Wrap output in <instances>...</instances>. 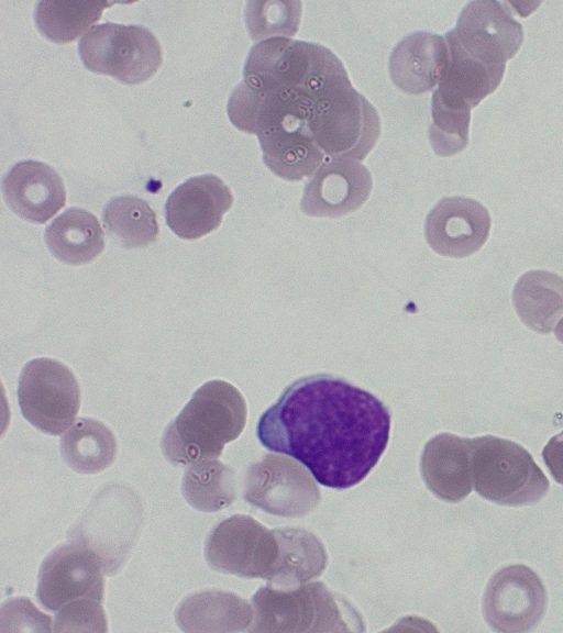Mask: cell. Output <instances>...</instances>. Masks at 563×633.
<instances>
[{"label":"cell","mask_w":563,"mask_h":633,"mask_svg":"<svg viewBox=\"0 0 563 633\" xmlns=\"http://www.w3.org/2000/svg\"><path fill=\"white\" fill-rule=\"evenodd\" d=\"M390 414L374 395L328 374L290 384L260 418L268 451L300 462L322 486L360 484L386 449Z\"/></svg>","instance_id":"1"},{"label":"cell","mask_w":563,"mask_h":633,"mask_svg":"<svg viewBox=\"0 0 563 633\" xmlns=\"http://www.w3.org/2000/svg\"><path fill=\"white\" fill-rule=\"evenodd\" d=\"M245 422L246 404L241 392L227 381H208L165 429L163 454L174 465L216 458L241 434Z\"/></svg>","instance_id":"2"},{"label":"cell","mask_w":563,"mask_h":633,"mask_svg":"<svg viewBox=\"0 0 563 633\" xmlns=\"http://www.w3.org/2000/svg\"><path fill=\"white\" fill-rule=\"evenodd\" d=\"M243 77L254 86H278L319 103L351 85L341 60L318 44L275 37L255 44Z\"/></svg>","instance_id":"3"},{"label":"cell","mask_w":563,"mask_h":633,"mask_svg":"<svg viewBox=\"0 0 563 633\" xmlns=\"http://www.w3.org/2000/svg\"><path fill=\"white\" fill-rule=\"evenodd\" d=\"M472 480L485 499L505 506L539 501L549 480L521 445L493 435L471 438Z\"/></svg>","instance_id":"4"},{"label":"cell","mask_w":563,"mask_h":633,"mask_svg":"<svg viewBox=\"0 0 563 633\" xmlns=\"http://www.w3.org/2000/svg\"><path fill=\"white\" fill-rule=\"evenodd\" d=\"M78 52L90 71L128 85L147 80L163 62L159 42L141 25H95L81 37Z\"/></svg>","instance_id":"5"},{"label":"cell","mask_w":563,"mask_h":633,"mask_svg":"<svg viewBox=\"0 0 563 633\" xmlns=\"http://www.w3.org/2000/svg\"><path fill=\"white\" fill-rule=\"evenodd\" d=\"M308 127L325 156L358 162L378 140L380 120L376 109L350 85L318 104Z\"/></svg>","instance_id":"6"},{"label":"cell","mask_w":563,"mask_h":633,"mask_svg":"<svg viewBox=\"0 0 563 633\" xmlns=\"http://www.w3.org/2000/svg\"><path fill=\"white\" fill-rule=\"evenodd\" d=\"M18 400L23 417L40 431L58 435L69 427L80 407L71 370L52 358H35L22 369Z\"/></svg>","instance_id":"7"},{"label":"cell","mask_w":563,"mask_h":633,"mask_svg":"<svg viewBox=\"0 0 563 633\" xmlns=\"http://www.w3.org/2000/svg\"><path fill=\"white\" fill-rule=\"evenodd\" d=\"M444 37L477 62L505 69L520 48L523 32L500 2L478 0L464 7L455 29Z\"/></svg>","instance_id":"8"},{"label":"cell","mask_w":563,"mask_h":633,"mask_svg":"<svg viewBox=\"0 0 563 633\" xmlns=\"http://www.w3.org/2000/svg\"><path fill=\"white\" fill-rule=\"evenodd\" d=\"M101 566L98 554L81 541L56 547L40 568L38 601L49 611L84 598L102 602L104 585Z\"/></svg>","instance_id":"9"},{"label":"cell","mask_w":563,"mask_h":633,"mask_svg":"<svg viewBox=\"0 0 563 633\" xmlns=\"http://www.w3.org/2000/svg\"><path fill=\"white\" fill-rule=\"evenodd\" d=\"M273 532L247 515L236 514L209 534L205 557L213 569L241 577L273 575Z\"/></svg>","instance_id":"10"},{"label":"cell","mask_w":563,"mask_h":633,"mask_svg":"<svg viewBox=\"0 0 563 633\" xmlns=\"http://www.w3.org/2000/svg\"><path fill=\"white\" fill-rule=\"evenodd\" d=\"M545 590L527 566L512 565L498 570L484 597V614L495 631L517 633L531 630L542 618Z\"/></svg>","instance_id":"11"},{"label":"cell","mask_w":563,"mask_h":633,"mask_svg":"<svg viewBox=\"0 0 563 633\" xmlns=\"http://www.w3.org/2000/svg\"><path fill=\"white\" fill-rule=\"evenodd\" d=\"M232 203L231 190L219 177H192L168 197L166 223L179 237L196 240L218 229Z\"/></svg>","instance_id":"12"},{"label":"cell","mask_w":563,"mask_h":633,"mask_svg":"<svg viewBox=\"0 0 563 633\" xmlns=\"http://www.w3.org/2000/svg\"><path fill=\"white\" fill-rule=\"evenodd\" d=\"M372 187L371 173L360 162L330 159L307 182L300 208L310 216L345 215L363 206Z\"/></svg>","instance_id":"13"},{"label":"cell","mask_w":563,"mask_h":633,"mask_svg":"<svg viewBox=\"0 0 563 633\" xmlns=\"http://www.w3.org/2000/svg\"><path fill=\"white\" fill-rule=\"evenodd\" d=\"M490 215L478 201L466 197L441 199L426 219L424 235L440 255L465 257L487 241Z\"/></svg>","instance_id":"14"},{"label":"cell","mask_w":563,"mask_h":633,"mask_svg":"<svg viewBox=\"0 0 563 633\" xmlns=\"http://www.w3.org/2000/svg\"><path fill=\"white\" fill-rule=\"evenodd\" d=\"M272 456L251 466L245 478L244 498L267 512L296 515L309 511L317 503L318 489L297 464Z\"/></svg>","instance_id":"15"},{"label":"cell","mask_w":563,"mask_h":633,"mask_svg":"<svg viewBox=\"0 0 563 633\" xmlns=\"http://www.w3.org/2000/svg\"><path fill=\"white\" fill-rule=\"evenodd\" d=\"M2 192L8 207L22 219L45 223L66 202V191L59 175L47 164L23 160L5 175Z\"/></svg>","instance_id":"16"},{"label":"cell","mask_w":563,"mask_h":633,"mask_svg":"<svg viewBox=\"0 0 563 633\" xmlns=\"http://www.w3.org/2000/svg\"><path fill=\"white\" fill-rule=\"evenodd\" d=\"M448 60L449 48L444 37L413 32L405 36L390 54V78L406 93H424L439 84Z\"/></svg>","instance_id":"17"},{"label":"cell","mask_w":563,"mask_h":633,"mask_svg":"<svg viewBox=\"0 0 563 633\" xmlns=\"http://www.w3.org/2000/svg\"><path fill=\"white\" fill-rule=\"evenodd\" d=\"M256 611L254 628L251 631H272L273 626L335 624L320 610L335 609L325 588L320 584L301 587L296 591H276L262 588L253 597ZM284 630V631H285Z\"/></svg>","instance_id":"18"},{"label":"cell","mask_w":563,"mask_h":633,"mask_svg":"<svg viewBox=\"0 0 563 633\" xmlns=\"http://www.w3.org/2000/svg\"><path fill=\"white\" fill-rule=\"evenodd\" d=\"M471 438L442 433L422 454V475L434 495L446 501L464 499L472 490Z\"/></svg>","instance_id":"19"},{"label":"cell","mask_w":563,"mask_h":633,"mask_svg":"<svg viewBox=\"0 0 563 633\" xmlns=\"http://www.w3.org/2000/svg\"><path fill=\"white\" fill-rule=\"evenodd\" d=\"M249 604L231 592L211 590L196 592L183 600L176 622L185 632H233L251 621Z\"/></svg>","instance_id":"20"},{"label":"cell","mask_w":563,"mask_h":633,"mask_svg":"<svg viewBox=\"0 0 563 633\" xmlns=\"http://www.w3.org/2000/svg\"><path fill=\"white\" fill-rule=\"evenodd\" d=\"M263 162L276 176L301 180L321 166L325 154L306 131L273 127L257 135Z\"/></svg>","instance_id":"21"},{"label":"cell","mask_w":563,"mask_h":633,"mask_svg":"<svg viewBox=\"0 0 563 633\" xmlns=\"http://www.w3.org/2000/svg\"><path fill=\"white\" fill-rule=\"evenodd\" d=\"M45 241L58 260L81 265L91 262L102 252L104 233L92 213L70 208L46 227Z\"/></svg>","instance_id":"22"},{"label":"cell","mask_w":563,"mask_h":633,"mask_svg":"<svg viewBox=\"0 0 563 633\" xmlns=\"http://www.w3.org/2000/svg\"><path fill=\"white\" fill-rule=\"evenodd\" d=\"M512 302L529 329L549 333L563 314V278L545 270H530L515 285Z\"/></svg>","instance_id":"23"},{"label":"cell","mask_w":563,"mask_h":633,"mask_svg":"<svg viewBox=\"0 0 563 633\" xmlns=\"http://www.w3.org/2000/svg\"><path fill=\"white\" fill-rule=\"evenodd\" d=\"M60 454L66 464L80 474H97L108 468L117 455V441L100 421L79 418L63 434Z\"/></svg>","instance_id":"24"},{"label":"cell","mask_w":563,"mask_h":633,"mask_svg":"<svg viewBox=\"0 0 563 633\" xmlns=\"http://www.w3.org/2000/svg\"><path fill=\"white\" fill-rule=\"evenodd\" d=\"M181 492L195 509L202 512L219 511L235 499L234 471L212 458L190 464L183 476Z\"/></svg>","instance_id":"25"},{"label":"cell","mask_w":563,"mask_h":633,"mask_svg":"<svg viewBox=\"0 0 563 633\" xmlns=\"http://www.w3.org/2000/svg\"><path fill=\"white\" fill-rule=\"evenodd\" d=\"M114 2L96 0H43L36 5L34 19L38 31L56 43L76 40L103 10Z\"/></svg>","instance_id":"26"},{"label":"cell","mask_w":563,"mask_h":633,"mask_svg":"<svg viewBox=\"0 0 563 633\" xmlns=\"http://www.w3.org/2000/svg\"><path fill=\"white\" fill-rule=\"evenodd\" d=\"M102 220L113 240L126 248L145 247L158 235L155 212L137 197L112 198L103 208Z\"/></svg>","instance_id":"27"},{"label":"cell","mask_w":563,"mask_h":633,"mask_svg":"<svg viewBox=\"0 0 563 633\" xmlns=\"http://www.w3.org/2000/svg\"><path fill=\"white\" fill-rule=\"evenodd\" d=\"M300 18V1H249L245 7V23L254 41L291 37Z\"/></svg>","instance_id":"28"},{"label":"cell","mask_w":563,"mask_h":633,"mask_svg":"<svg viewBox=\"0 0 563 633\" xmlns=\"http://www.w3.org/2000/svg\"><path fill=\"white\" fill-rule=\"evenodd\" d=\"M432 123L429 140L439 156H452L468 143L471 112H462L431 103Z\"/></svg>","instance_id":"29"},{"label":"cell","mask_w":563,"mask_h":633,"mask_svg":"<svg viewBox=\"0 0 563 633\" xmlns=\"http://www.w3.org/2000/svg\"><path fill=\"white\" fill-rule=\"evenodd\" d=\"M107 619L101 602L84 598L59 609L54 632H107Z\"/></svg>","instance_id":"30"},{"label":"cell","mask_w":563,"mask_h":633,"mask_svg":"<svg viewBox=\"0 0 563 633\" xmlns=\"http://www.w3.org/2000/svg\"><path fill=\"white\" fill-rule=\"evenodd\" d=\"M0 632H51L52 620L23 597L7 600L1 607Z\"/></svg>","instance_id":"31"},{"label":"cell","mask_w":563,"mask_h":633,"mask_svg":"<svg viewBox=\"0 0 563 633\" xmlns=\"http://www.w3.org/2000/svg\"><path fill=\"white\" fill-rule=\"evenodd\" d=\"M542 457L552 477L563 485V431L549 440Z\"/></svg>","instance_id":"32"},{"label":"cell","mask_w":563,"mask_h":633,"mask_svg":"<svg viewBox=\"0 0 563 633\" xmlns=\"http://www.w3.org/2000/svg\"><path fill=\"white\" fill-rule=\"evenodd\" d=\"M554 334L556 336V338L563 343V318L559 321V323L555 325V330H554Z\"/></svg>","instance_id":"33"},{"label":"cell","mask_w":563,"mask_h":633,"mask_svg":"<svg viewBox=\"0 0 563 633\" xmlns=\"http://www.w3.org/2000/svg\"><path fill=\"white\" fill-rule=\"evenodd\" d=\"M113 525H115L114 522H112V523L109 524V526H113ZM107 532H113V529H112V528H108V529H107Z\"/></svg>","instance_id":"34"}]
</instances>
